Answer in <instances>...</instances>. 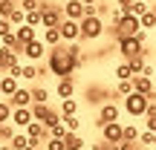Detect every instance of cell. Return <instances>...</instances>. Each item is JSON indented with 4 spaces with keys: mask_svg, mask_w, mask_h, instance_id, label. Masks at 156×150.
<instances>
[{
    "mask_svg": "<svg viewBox=\"0 0 156 150\" xmlns=\"http://www.w3.org/2000/svg\"><path fill=\"white\" fill-rule=\"evenodd\" d=\"M46 67H49V72L55 78H75V72L84 67L81 61H75L73 55L67 52V46H55V49H49V61H46Z\"/></svg>",
    "mask_w": 156,
    "mask_h": 150,
    "instance_id": "cell-1",
    "label": "cell"
},
{
    "mask_svg": "<svg viewBox=\"0 0 156 150\" xmlns=\"http://www.w3.org/2000/svg\"><path fill=\"white\" fill-rule=\"evenodd\" d=\"M81 40H98L101 35L107 32V26H104V17H98V15H87V17H81Z\"/></svg>",
    "mask_w": 156,
    "mask_h": 150,
    "instance_id": "cell-2",
    "label": "cell"
},
{
    "mask_svg": "<svg viewBox=\"0 0 156 150\" xmlns=\"http://www.w3.org/2000/svg\"><path fill=\"white\" fill-rule=\"evenodd\" d=\"M147 107H151V98H147V95H142V92H136V89L124 98V113H127L130 118H145Z\"/></svg>",
    "mask_w": 156,
    "mask_h": 150,
    "instance_id": "cell-3",
    "label": "cell"
},
{
    "mask_svg": "<svg viewBox=\"0 0 156 150\" xmlns=\"http://www.w3.org/2000/svg\"><path fill=\"white\" fill-rule=\"evenodd\" d=\"M116 46H119V55H122L124 61H130L133 55H145V58H147V46L139 44V40H136V35H133V38H119Z\"/></svg>",
    "mask_w": 156,
    "mask_h": 150,
    "instance_id": "cell-4",
    "label": "cell"
},
{
    "mask_svg": "<svg viewBox=\"0 0 156 150\" xmlns=\"http://www.w3.org/2000/svg\"><path fill=\"white\" fill-rule=\"evenodd\" d=\"M41 15H44L41 29H58V26H61V20H64V6L44 3V6H41Z\"/></svg>",
    "mask_w": 156,
    "mask_h": 150,
    "instance_id": "cell-5",
    "label": "cell"
},
{
    "mask_svg": "<svg viewBox=\"0 0 156 150\" xmlns=\"http://www.w3.org/2000/svg\"><path fill=\"white\" fill-rule=\"evenodd\" d=\"M119 116H122V110H119V104L116 101H104V104L98 107V118H95V130H101L104 124H110V121H119Z\"/></svg>",
    "mask_w": 156,
    "mask_h": 150,
    "instance_id": "cell-6",
    "label": "cell"
},
{
    "mask_svg": "<svg viewBox=\"0 0 156 150\" xmlns=\"http://www.w3.org/2000/svg\"><path fill=\"white\" fill-rule=\"evenodd\" d=\"M139 29H142V23H139V17H133V15H124L122 20L116 23V35L119 38H133Z\"/></svg>",
    "mask_w": 156,
    "mask_h": 150,
    "instance_id": "cell-7",
    "label": "cell"
},
{
    "mask_svg": "<svg viewBox=\"0 0 156 150\" xmlns=\"http://www.w3.org/2000/svg\"><path fill=\"white\" fill-rule=\"evenodd\" d=\"M101 139L110 141V145H122V141H124V124H122V121L104 124V127H101Z\"/></svg>",
    "mask_w": 156,
    "mask_h": 150,
    "instance_id": "cell-8",
    "label": "cell"
},
{
    "mask_svg": "<svg viewBox=\"0 0 156 150\" xmlns=\"http://www.w3.org/2000/svg\"><path fill=\"white\" fill-rule=\"evenodd\" d=\"M58 29H61V38L67 40V44H75V40H81V23H78V20H69V17H64Z\"/></svg>",
    "mask_w": 156,
    "mask_h": 150,
    "instance_id": "cell-9",
    "label": "cell"
},
{
    "mask_svg": "<svg viewBox=\"0 0 156 150\" xmlns=\"http://www.w3.org/2000/svg\"><path fill=\"white\" fill-rule=\"evenodd\" d=\"M32 121H35L32 107H15V110H12V124H15L17 130H26Z\"/></svg>",
    "mask_w": 156,
    "mask_h": 150,
    "instance_id": "cell-10",
    "label": "cell"
},
{
    "mask_svg": "<svg viewBox=\"0 0 156 150\" xmlns=\"http://www.w3.org/2000/svg\"><path fill=\"white\" fill-rule=\"evenodd\" d=\"M64 17L81 20V17H87V6H84L81 0H67V3H64Z\"/></svg>",
    "mask_w": 156,
    "mask_h": 150,
    "instance_id": "cell-11",
    "label": "cell"
},
{
    "mask_svg": "<svg viewBox=\"0 0 156 150\" xmlns=\"http://www.w3.org/2000/svg\"><path fill=\"white\" fill-rule=\"evenodd\" d=\"M44 46H46V44H44L41 38H38V40H29V44L23 46V55H26L32 64H38L41 58H44Z\"/></svg>",
    "mask_w": 156,
    "mask_h": 150,
    "instance_id": "cell-12",
    "label": "cell"
},
{
    "mask_svg": "<svg viewBox=\"0 0 156 150\" xmlns=\"http://www.w3.org/2000/svg\"><path fill=\"white\" fill-rule=\"evenodd\" d=\"M55 92H58V98H73L75 95V78H58V87H55Z\"/></svg>",
    "mask_w": 156,
    "mask_h": 150,
    "instance_id": "cell-13",
    "label": "cell"
},
{
    "mask_svg": "<svg viewBox=\"0 0 156 150\" xmlns=\"http://www.w3.org/2000/svg\"><path fill=\"white\" fill-rule=\"evenodd\" d=\"M15 35H17V40H20L23 46H26L29 40H38V29L29 26V23H20V26H15Z\"/></svg>",
    "mask_w": 156,
    "mask_h": 150,
    "instance_id": "cell-14",
    "label": "cell"
},
{
    "mask_svg": "<svg viewBox=\"0 0 156 150\" xmlns=\"http://www.w3.org/2000/svg\"><path fill=\"white\" fill-rule=\"evenodd\" d=\"M9 104H12V107H32V104H35V101H32V89H23V87H20V89L9 98Z\"/></svg>",
    "mask_w": 156,
    "mask_h": 150,
    "instance_id": "cell-15",
    "label": "cell"
},
{
    "mask_svg": "<svg viewBox=\"0 0 156 150\" xmlns=\"http://www.w3.org/2000/svg\"><path fill=\"white\" fill-rule=\"evenodd\" d=\"M44 40L46 46H49V49H55V46H61L64 44V38H61V29H44Z\"/></svg>",
    "mask_w": 156,
    "mask_h": 150,
    "instance_id": "cell-16",
    "label": "cell"
},
{
    "mask_svg": "<svg viewBox=\"0 0 156 150\" xmlns=\"http://www.w3.org/2000/svg\"><path fill=\"white\" fill-rule=\"evenodd\" d=\"M133 87H136V92H142V95H151L153 92V81L147 75H136L133 78Z\"/></svg>",
    "mask_w": 156,
    "mask_h": 150,
    "instance_id": "cell-17",
    "label": "cell"
},
{
    "mask_svg": "<svg viewBox=\"0 0 156 150\" xmlns=\"http://www.w3.org/2000/svg\"><path fill=\"white\" fill-rule=\"evenodd\" d=\"M147 9H151V6H147L145 0H133V3H130V6H124L122 12H124V15H133V17H142Z\"/></svg>",
    "mask_w": 156,
    "mask_h": 150,
    "instance_id": "cell-18",
    "label": "cell"
},
{
    "mask_svg": "<svg viewBox=\"0 0 156 150\" xmlns=\"http://www.w3.org/2000/svg\"><path fill=\"white\" fill-rule=\"evenodd\" d=\"M9 145L15 147V150H23V147H29V145H32V141H29L26 130H17V133H15V136H12V139H9Z\"/></svg>",
    "mask_w": 156,
    "mask_h": 150,
    "instance_id": "cell-19",
    "label": "cell"
},
{
    "mask_svg": "<svg viewBox=\"0 0 156 150\" xmlns=\"http://www.w3.org/2000/svg\"><path fill=\"white\" fill-rule=\"evenodd\" d=\"M0 87H3V95H9V98L20 89V87H17V78H12V75H3V78H0Z\"/></svg>",
    "mask_w": 156,
    "mask_h": 150,
    "instance_id": "cell-20",
    "label": "cell"
},
{
    "mask_svg": "<svg viewBox=\"0 0 156 150\" xmlns=\"http://www.w3.org/2000/svg\"><path fill=\"white\" fill-rule=\"evenodd\" d=\"M113 75H116L119 81H130V78H136V72L130 69V64H127V61H122V64H119V67L113 69Z\"/></svg>",
    "mask_w": 156,
    "mask_h": 150,
    "instance_id": "cell-21",
    "label": "cell"
},
{
    "mask_svg": "<svg viewBox=\"0 0 156 150\" xmlns=\"http://www.w3.org/2000/svg\"><path fill=\"white\" fill-rule=\"evenodd\" d=\"M61 116L67 118V116H78V101L75 98H64L61 101Z\"/></svg>",
    "mask_w": 156,
    "mask_h": 150,
    "instance_id": "cell-22",
    "label": "cell"
},
{
    "mask_svg": "<svg viewBox=\"0 0 156 150\" xmlns=\"http://www.w3.org/2000/svg\"><path fill=\"white\" fill-rule=\"evenodd\" d=\"M32 101L35 104H46L49 101V89L46 87H32Z\"/></svg>",
    "mask_w": 156,
    "mask_h": 150,
    "instance_id": "cell-23",
    "label": "cell"
},
{
    "mask_svg": "<svg viewBox=\"0 0 156 150\" xmlns=\"http://www.w3.org/2000/svg\"><path fill=\"white\" fill-rule=\"evenodd\" d=\"M127 64H130V69H133L136 75H142V72H145V67H147V64H145V55H133Z\"/></svg>",
    "mask_w": 156,
    "mask_h": 150,
    "instance_id": "cell-24",
    "label": "cell"
},
{
    "mask_svg": "<svg viewBox=\"0 0 156 150\" xmlns=\"http://www.w3.org/2000/svg\"><path fill=\"white\" fill-rule=\"evenodd\" d=\"M20 78H23V81H35V78H41V75H38V64H23Z\"/></svg>",
    "mask_w": 156,
    "mask_h": 150,
    "instance_id": "cell-25",
    "label": "cell"
},
{
    "mask_svg": "<svg viewBox=\"0 0 156 150\" xmlns=\"http://www.w3.org/2000/svg\"><path fill=\"white\" fill-rule=\"evenodd\" d=\"M139 23H142V29H153V26H156V12H153V9H147L145 15L139 17Z\"/></svg>",
    "mask_w": 156,
    "mask_h": 150,
    "instance_id": "cell-26",
    "label": "cell"
},
{
    "mask_svg": "<svg viewBox=\"0 0 156 150\" xmlns=\"http://www.w3.org/2000/svg\"><path fill=\"white\" fill-rule=\"evenodd\" d=\"M142 130L136 127V124H124V141H139Z\"/></svg>",
    "mask_w": 156,
    "mask_h": 150,
    "instance_id": "cell-27",
    "label": "cell"
},
{
    "mask_svg": "<svg viewBox=\"0 0 156 150\" xmlns=\"http://www.w3.org/2000/svg\"><path fill=\"white\" fill-rule=\"evenodd\" d=\"M133 89H136V87H133V78H130V81H119V84H116V95H124V98H127Z\"/></svg>",
    "mask_w": 156,
    "mask_h": 150,
    "instance_id": "cell-28",
    "label": "cell"
},
{
    "mask_svg": "<svg viewBox=\"0 0 156 150\" xmlns=\"http://www.w3.org/2000/svg\"><path fill=\"white\" fill-rule=\"evenodd\" d=\"M139 145H145V147H156V133H153V130H142Z\"/></svg>",
    "mask_w": 156,
    "mask_h": 150,
    "instance_id": "cell-29",
    "label": "cell"
},
{
    "mask_svg": "<svg viewBox=\"0 0 156 150\" xmlns=\"http://www.w3.org/2000/svg\"><path fill=\"white\" fill-rule=\"evenodd\" d=\"M12 110H15V107H12L9 101H0V124L12 121Z\"/></svg>",
    "mask_w": 156,
    "mask_h": 150,
    "instance_id": "cell-30",
    "label": "cell"
},
{
    "mask_svg": "<svg viewBox=\"0 0 156 150\" xmlns=\"http://www.w3.org/2000/svg\"><path fill=\"white\" fill-rule=\"evenodd\" d=\"M44 150H67V141H64V139H46Z\"/></svg>",
    "mask_w": 156,
    "mask_h": 150,
    "instance_id": "cell-31",
    "label": "cell"
},
{
    "mask_svg": "<svg viewBox=\"0 0 156 150\" xmlns=\"http://www.w3.org/2000/svg\"><path fill=\"white\" fill-rule=\"evenodd\" d=\"M9 20H12V26H20V23H26V12H23L20 6H17V9L9 15Z\"/></svg>",
    "mask_w": 156,
    "mask_h": 150,
    "instance_id": "cell-32",
    "label": "cell"
},
{
    "mask_svg": "<svg viewBox=\"0 0 156 150\" xmlns=\"http://www.w3.org/2000/svg\"><path fill=\"white\" fill-rule=\"evenodd\" d=\"M15 133H17V127H15V124H12V121L0 124V139H6V141H9V139H12V136H15Z\"/></svg>",
    "mask_w": 156,
    "mask_h": 150,
    "instance_id": "cell-33",
    "label": "cell"
},
{
    "mask_svg": "<svg viewBox=\"0 0 156 150\" xmlns=\"http://www.w3.org/2000/svg\"><path fill=\"white\" fill-rule=\"evenodd\" d=\"M69 130H67V124H55V127H49V139H64V136H67Z\"/></svg>",
    "mask_w": 156,
    "mask_h": 150,
    "instance_id": "cell-34",
    "label": "cell"
},
{
    "mask_svg": "<svg viewBox=\"0 0 156 150\" xmlns=\"http://www.w3.org/2000/svg\"><path fill=\"white\" fill-rule=\"evenodd\" d=\"M41 6H44V0H20L23 12H35V9H41Z\"/></svg>",
    "mask_w": 156,
    "mask_h": 150,
    "instance_id": "cell-35",
    "label": "cell"
},
{
    "mask_svg": "<svg viewBox=\"0 0 156 150\" xmlns=\"http://www.w3.org/2000/svg\"><path fill=\"white\" fill-rule=\"evenodd\" d=\"M64 124H67V130H69V133H78V127H81L78 116H67V118H64Z\"/></svg>",
    "mask_w": 156,
    "mask_h": 150,
    "instance_id": "cell-36",
    "label": "cell"
},
{
    "mask_svg": "<svg viewBox=\"0 0 156 150\" xmlns=\"http://www.w3.org/2000/svg\"><path fill=\"white\" fill-rule=\"evenodd\" d=\"M9 32H15L12 20H9V17H0V38H3V35H9Z\"/></svg>",
    "mask_w": 156,
    "mask_h": 150,
    "instance_id": "cell-37",
    "label": "cell"
},
{
    "mask_svg": "<svg viewBox=\"0 0 156 150\" xmlns=\"http://www.w3.org/2000/svg\"><path fill=\"white\" fill-rule=\"evenodd\" d=\"M119 150H142V147L136 145V141H122V145H119Z\"/></svg>",
    "mask_w": 156,
    "mask_h": 150,
    "instance_id": "cell-38",
    "label": "cell"
},
{
    "mask_svg": "<svg viewBox=\"0 0 156 150\" xmlns=\"http://www.w3.org/2000/svg\"><path fill=\"white\" fill-rule=\"evenodd\" d=\"M145 130H153V133H156V116H147L145 118Z\"/></svg>",
    "mask_w": 156,
    "mask_h": 150,
    "instance_id": "cell-39",
    "label": "cell"
},
{
    "mask_svg": "<svg viewBox=\"0 0 156 150\" xmlns=\"http://www.w3.org/2000/svg\"><path fill=\"white\" fill-rule=\"evenodd\" d=\"M67 150H87V147H81V145H67Z\"/></svg>",
    "mask_w": 156,
    "mask_h": 150,
    "instance_id": "cell-40",
    "label": "cell"
},
{
    "mask_svg": "<svg viewBox=\"0 0 156 150\" xmlns=\"http://www.w3.org/2000/svg\"><path fill=\"white\" fill-rule=\"evenodd\" d=\"M84 6H95V3H101V0H81Z\"/></svg>",
    "mask_w": 156,
    "mask_h": 150,
    "instance_id": "cell-41",
    "label": "cell"
},
{
    "mask_svg": "<svg viewBox=\"0 0 156 150\" xmlns=\"http://www.w3.org/2000/svg\"><path fill=\"white\" fill-rule=\"evenodd\" d=\"M0 150H15V147H12L9 141H6V145H0Z\"/></svg>",
    "mask_w": 156,
    "mask_h": 150,
    "instance_id": "cell-42",
    "label": "cell"
},
{
    "mask_svg": "<svg viewBox=\"0 0 156 150\" xmlns=\"http://www.w3.org/2000/svg\"><path fill=\"white\" fill-rule=\"evenodd\" d=\"M23 150H44V147H38V145H29V147H23Z\"/></svg>",
    "mask_w": 156,
    "mask_h": 150,
    "instance_id": "cell-43",
    "label": "cell"
},
{
    "mask_svg": "<svg viewBox=\"0 0 156 150\" xmlns=\"http://www.w3.org/2000/svg\"><path fill=\"white\" fill-rule=\"evenodd\" d=\"M151 9H153V12H156V3H153V6H151Z\"/></svg>",
    "mask_w": 156,
    "mask_h": 150,
    "instance_id": "cell-44",
    "label": "cell"
},
{
    "mask_svg": "<svg viewBox=\"0 0 156 150\" xmlns=\"http://www.w3.org/2000/svg\"><path fill=\"white\" fill-rule=\"evenodd\" d=\"M0 95H3V87H0Z\"/></svg>",
    "mask_w": 156,
    "mask_h": 150,
    "instance_id": "cell-45",
    "label": "cell"
}]
</instances>
